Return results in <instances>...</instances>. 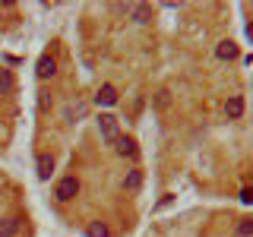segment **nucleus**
<instances>
[{
  "label": "nucleus",
  "instance_id": "1",
  "mask_svg": "<svg viewBox=\"0 0 253 237\" xmlns=\"http://www.w3.org/2000/svg\"><path fill=\"white\" fill-rule=\"evenodd\" d=\"M98 133H101V139H105L108 146H114V142L121 139V130H117V117H114V114H101V117H98Z\"/></svg>",
  "mask_w": 253,
  "mask_h": 237
},
{
  "label": "nucleus",
  "instance_id": "2",
  "mask_svg": "<svg viewBox=\"0 0 253 237\" xmlns=\"http://www.w3.org/2000/svg\"><path fill=\"white\" fill-rule=\"evenodd\" d=\"M54 196H57V202H70L79 196V180L76 177H63L57 180V187H54Z\"/></svg>",
  "mask_w": 253,
  "mask_h": 237
},
{
  "label": "nucleus",
  "instance_id": "3",
  "mask_svg": "<svg viewBox=\"0 0 253 237\" xmlns=\"http://www.w3.org/2000/svg\"><path fill=\"white\" fill-rule=\"evenodd\" d=\"M54 73H57V60H54L51 54H42V57H38V63H35V76H38V79H51Z\"/></svg>",
  "mask_w": 253,
  "mask_h": 237
},
{
  "label": "nucleus",
  "instance_id": "4",
  "mask_svg": "<svg viewBox=\"0 0 253 237\" xmlns=\"http://www.w3.org/2000/svg\"><path fill=\"white\" fill-rule=\"evenodd\" d=\"M117 98H121V95H117L114 85H101V89L95 92V105H98V108H111V105H117Z\"/></svg>",
  "mask_w": 253,
  "mask_h": 237
},
{
  "label": "nucleus",
  "instance_id": "5",
  "mask_svg": "<svg viewBox=\"0 0 253 237\" xmlns=\"http://www.w3.org/2000/svg\"><path fill=\"white\" fill-rule=\"evenodd\" d=\"M89 114V105H85V101H70L67 108H63V120L67 123H76L79 117H85Z\"/></svg>",
  "mask_w": 253,
  "mask_h": 237
},
{
  "label": "nucleus",
  "instance_id": "6",
  "mask_svg": "<svg viewBox=\"0 0 253 237\" xmlns=\"http://www.w3.org/2000/svg\"><path fill=\"white\" fill-rule=\"evenodd\" d=\"M130 19L136 22V26H149V22H152V6L149 3H133L130 6Z\"/></svg>",
  "mask_w": 253,
  "mask_h": 237
},
{
  "label": "nucleus",
  "instance_id": "7",
  "mask_svg": "<svg viewBox=\"0 0 253 237\" xmlns=\"http://www.w3.org/2000/svg\"><path fill=\"white\" fill-rule=\"evenodd\" d=\"M215 57H218V60H234V57H237V44L231 41V38L218 41V44H215Z\"/></svg>",
  "mask_w": 253,
  "mask_h": 237
},
{
  "label": "nucleus",
  "instance_id": "8",
  "mask_svg": "<svg viewBox=\"0 0 253 237\" xmlns=\"http://www.w3.org/2000/svg\"><path fill=\"white\" fill-rule=\"evenodd\" d=\"M51 174H54V158L42 152L38 155V180H51Z\"/></svg>",
  "mask_w": 253,
  "mask_h": 237
},
{
  "label": "nucleus",
  "instance_id": "9",
  "mask_svg": "<svg viewBox=\"0 0 253 237\" xmlns=\"http://www.w3.org/2000/svg\"><path fill=\"white\" fill-rule=\"evenodd\" d=\"M225 114L231 117V120H237V117L244 114V98H241V95H231V98L225 101Z\"/></svg>",
  "mask_w": 253,
  "mask_h": 237
},
{
  "label": "nucleus",
  "instance_id": "10",
  "mask_svg": "<svg viewBox=\"0 0 253 237\" xmlns=\"http://www.w3.org/2000/svg\"><path fill=\"white\" fill-rule=\"evenodd\" d=\"M114 146H117V152H121L124 158H136V155H139V149H136V142H133V139H126V136H121V139H117V142H114Z\"/></svg>",
  "mask_w": 253,
  "mask_h": 237
},
{
  "label": "nucleus",
  "instance_id": "11",
  "mask_svg": "<svg viewBox=\"0 0 253 237\" xmlns=\"http://www.w3.org/2000/svg\"><path fill=\"white\" fill-rule=\"evenodd\" d=\"M19 225L22 221L19 218H0V237H16V231H19Z\"/></svg>",
  "mask_w": 253,
  "mask_h": 237
},
{
  "label": "nucleus",
  "instance_id": "12",
  "mask_svg": "<svg viewBox=\"0 0 253 237\" xmlns=\"http://www.w3.org/2000/svg\"><path fill=\"white\" fill-rule=\"evenodd\" d=\"M139 187H142V171H136V168H133V171H130V174L124 177V190H130V193H136Z\"/></svg>",
  "mask_w": 253,
  "mask_h": 237
},
{
  "label": "nucleus",
  "instance_id": "13",
  "mask_svg": "<svg viewBox=\"0 0 253 237\" xmlns=\"http://www.w3.org/2000/svg\"><path fill=\"white\" fill-rule=\"evenodd\" d=\"M85 237H111V231L105 221H89L85 225Z\"/></svg>",
  "mask_w": 253,
  "mask_h": 237
},
{
  "label": "nucleus",
  "instance_id": "14",
  "mask_svg": "<svg viewBox=\"0 0 253 237\" xmlns=\"http://www.w3.org/2000/svg\"><path fill=\"white\" fill-rule=\"evenodd\" d=\"M6 92H13V73L6 67H0V95H6Z\"/></svg>",
  "mask_w": 253,
  "mask_h": 237
},
{
  "label": "nucleus",
  "instance_id": "15",
  "mask_svg": "<svg viewBox=\"0 0 253 237\" xmlns=\"http://www.w3.org/2000/svg\"><path fill=\"white\" fill-rule=\"evenodd\" d=\"M250 234H253V221L241 218V225H237V237H250Z\"/></svg>",
  "mask_w": 253,
  "mask_h": 237
},
{
  "label": "nucleus",
  "instance_id": "16",
  "mask_svg": "<svg viewBox=\"0 0 253 237\" xmlns=\"http://www.w3.org/2000/svg\"><path fill=\"white\" fill-rule=\"evenodd\" d=\"M241 202H244V205H250V202H253V190H250V187H244V190H241Z\"/></svg>",
  "mask_w": 253,
  "mask_h": 237
}]
</instances>
